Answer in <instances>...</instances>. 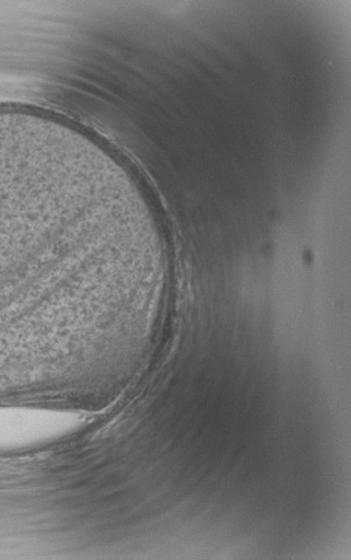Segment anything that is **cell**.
<instances>
[{"label":"cell","mask_w":351,"mask_h":560,"mask_svg":"<svg viewBox=\"0 0 351 560\" xmlns=\"http://www.w3.org/2000/svg\"><path fill=\"white\" fill-rule=\"evenodd\" d=\"M105 288L80 182L40 129L0 126V382L57 373Z\"/></svg>","instance_id":"cell-1"},{"label":"cell","mask_w":351,"mask_h":560,"mask_svg":"<svg viewBox=\"0 0 351 560\" xmlns=\"http://www.w3.org/2000/svg\"><path fill=\"white\" fill-rule=\"evenodd\" d=\"M84 424L81 413L59 408L0 401V453L55 443Z\"/></svg>","instance_id":"cell-2"}]
</instances>
